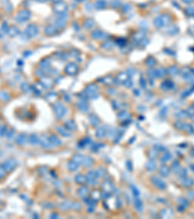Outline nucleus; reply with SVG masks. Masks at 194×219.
<instances>
[{
    "mask_svg": "<svg viewBox=\"0 0 194 219\" xmlns=\"http://www.w3.org/2000/svg\"><path fill=\"white\" fill-rule=\"evenodd\" d=\"M45 33L49 36H52L56 33V29L53 26H48L45 28Z\"/></svg>",
    "mask_w": 194,
    "mask_h": 219,
    "instance_id": "0eeeda50",
    "label": "nucleus"
},
{
    "mask_svg": "<svg viewBox=\"0 0 194 219\" xmlns=\"http://www.w3.org/2000/svg\"><path fill=\"white\" fill-rule=\"evenodd\" d=\"M160 173L163 175V176H167L169 174V168L167 166H163L160 167Z\"/></svg>",
    "mask_w": 194,
    "mask_h": 219,
    "instance_id": "4468645a",
    "label": "nucleus"
},
{
    "mask_svg": "<svg viewBox=\"0 0 194 219\" xmlns=\"http://www.w3.org/2000/svg\"><path fill=\"white\" fill-rule=\"evenodd\" d=\"M188 197L191 200H194V190H192V191H190V192L188 193Z\"/></svg>",
    "mask_w": 194,
    "mask_h": 219,
    "instance_id": "bb28decb",
    "label": "nucleus"
},
{
    "mask_svg": "<svg viewBox=\"0 0 194 219\" xmlns=\"http://www.w3.org/2000/svg\"><path fill=\"white\" fill-rule=\"evenodd\" d=\"M165 74V70L163 69H157L155 70V76H159V77H162L163 75Z\"/></svg>",
    "mask_w": 194,
    "mask_h": 219,
    "instance_id": "412c9836",
    "label": "nucleus"
},
{
    "mask_svg": "<svg viewBox=\"0 0 194 219\" xmlns=\"http://www.w3.org/2000/svg\"><path fill=\"white\" fill-rule=\"evenodd\" d=\"M56 97H57V95L54 94V93H51V94H48V95H47V98H48L50 101H53V100H55Z\"/></svg>",
    "mask_w": 194,
    "mask_h": 219,
    "instance_id": "2eb2a0df",
    "label": "nucleus"
},
{
    "mask_svg": "<svg viewBox=\"0 0 194 219\" xmlns=\"http://www.w3.org/2000/svg\"><path fill=\"white\" fill-rule=\"evenodd\" d=\"M102 36H104V34H103V32L100 31V30H96V31H93V32H92V37H93L94 39H100Z\"/></svg>",
    "mask_w": 194,
    "mask_h": 219,
    "instance_id": "ddd939ff",
    "label": "nucleus"
},
{
    "mask_svg": "<svg viewBox=\"0 0 194 219\" xmlns=\"http://www.w3.org/2000/svg\"><path fill=\"white\" fill-rule=\"evenodd\" d=\"M117 80H118L119 82H121V83H124V82H126V81L129 80V75H128L126 72H121V73H119V74L117 75Z\"/></svg>",
    "mask_w": 194,
    "mask_h": 219,
    "instance_id": "6e6552de",
    "label": "nucleus"
},
{
    "mask_svg": "<svg viewBox=\"0 0 194 219\" xmlns=\"http://www.w3.org/2000/svg\"><path fill=\"white\" fill-rule=\"evenodd\" d=\"M193 130H194V126H193Z\"/></svg>",
    "mask_w": 194,
    "mask_h": 219,
    "instance_id": "c85d7f7f",
    "label": "nucleus"
},
{
    "mask_svg": "<svg viewBox=\"0 0 194 219\" xmlns=\"http://www.w3.org/2000/svg\"><path fill=\"white\" fill-rule=\"evenodd\" d=\"M38 33V28L35 25H29L25 28V34L29 37H34Z\"/></svg>",
    "mask_w": 194,
    "mask_h": 219,
    "instance_id": "7ed1b4c3",
    "label": "nucleus"
},
{
    "mask_svg": "<svg viewBox=\"0 0 194 219\" xmlns=\"http://www.w3.org/2000/svg\"><path fill=\"white\" fill-rule=\"evenodd\" d=\"M56 24H57V26H59V27H63V26H65V21L59 19L58 21H56Z\"/></svg>",
    "mask_w": 194,
    "mask_h": 219,
    "instance_id": "b1692460",
    "label": "nucleus"
},
{
    "mask_svg": "<svg viewBox=\"0 0 194 219\" xmlns=\"http://www.w3.org/2000/svg\"><path fill=\"white\" fill-rule=\"evenodd\" d=\"M50 142H51V144H52V145H55V144H58V143H59L58 139H57L55 136H53V135L50 137Z\"/></svg>",
    "mask_w": 194,
    "mask_h": 219,
    "instance_id": "a211bd4d",
    "label": "nucleus"
},
{
    "mask_svg": "<svg viewBox=\"0 0 194 219\" xmlns=\"http://www.w3.org/2000/svg\"><path fill=\"white\" fill-rule=\"evenodd\" d=\"M153 179H154V183L156 184L158 187H160L161 189H164L165 187H166V185H165V183H164V181H162V180H160V179H158L157 177H152Z\"/></svg>",
    "mask_w": 194,
    "mask_h": 219,
    "instance_id": "1a4fd4ad",
    "label": "nucleus"
},
{
    "mask_svg": "<svg viewBox=\"0 0 194 219\" xmlns=\"http://www.w3.org/2000/svg\"><path fill=\"white\" fill-rule=\"evenodd\" d=\"M109 184H110V185H112V183H111L110 181H109ZM103 188L106 190L107 192H110V191H112V189H113L112 187H109V186H108V181L104 182V184H103Z\"/></svg>",
    "mask_w": 194,
    "mask_h": 219,
    "instance_id": "6ab92c4d",
    "label": "nucleus"
},
{
    "mask_svg": "<svg viewBox=\"0 0 194 219\" xmlns=\"http://www.w3.org/2000/svg\"><path fill=\"white\" fill-rule=\"evenodd\" d=\"M84 26H85V27H87L88 29H89V28H92V27L94 26V22H93L92 20H88V21H86V22H85Z\"/></svg>",
    "mask_w": 194,
    "mask_h": 219,
    "instance_id": "f8f14e48",
    "label": "nucleus"
},
{
    "mask_svg": "<svg viewBox=\"0 0 194 219\" xmlns=\"http://www.w3.org/2000/svg\"><path fill=\"white\" fill-rule=\"evenodd\" d=\"M68 167L70 168L71 170H76L77 168H78V164L77 163H70L69 165H68Z\"/></svg>",
    "mask_w": 194,
    "mask_h": 219,
    "instance_id": "aec40b11",
    "label": "nucleus"
},
{
    "mask_svg": "<svg viewBox=\"0 0 194 219\" xmlns=\"http://www.w3.org/2000/svg\"><path fill=\"white\" fill-rule=\"evenodd\" d=\"M105 6H106V3H105V2H101V1L96 2V7L98 9H103Z\"/></svg>",
    "mask_w": 194,
    "mask_h": 219,
    "instance_id": "5701e85b",
    "label": "nucleus"
},
{
    "mask_svg": "<svg viewBox=\"0 0 194 219\" xmlns=\"http://www.w3.org/2000/svg\"><path fill=\"white\" fill-rule=\"evenodd\" d=\"M65 112H66V109L61 103H57L54 106V113L57 116V118H61L62 116H64Z\"/></svg>",
    "mask_w": 194,
    "mask_h": 219,
    "instance_id": "20e7f679",
    "label": "nucleus"
},
{
    "mask_svg": "<svg viewBox=\"0 0 194 219\" xmlns=\"http://www.w3.org/2000/svg\"><path fill=\"white\" fill-rule=\"evenodd\" d=\"M79 194H80L81 197L85 198L87 195H88V188H86V187H82V188L79 190Z\"/></svg>",
    "mask_w": 194,
    "mask_h": 219,
    "instance_id": "9b49d317",
    "label": "nucleus"
},
{
    "mask_svg": "<svg viewBox=\"0 0 194 219\" xmlns=\"http://www.w3.org/2000/svg\"><path fill=\"white\" fill-rule=\"evenodd\" d=\"M18 33V29L17 27L14 26V27H12V28L10 29V35H11V36H16Z\"/></svg>",
    "mask_w": 194,
    "mask_h": 219,
    "instance_id": "f3484780",
    "label": "nucleus"
},
{
    "mask_svg": "<svg viewBox=\"0 0 194 219\" xmlns=\"http://www.w3.org/2000/svg\"><path fill=\"white\" fill-rule=\"evenodd\" d=\"M54 11L58 14H61V13H65L67 11V6L64 4V3H59V4H56L54 6Z\"/></svg>",
    "mask_w": 194,
    "mask_h": 219,
    "instance_id": "423d86ee",
    "label": "nucleus"
},
{
    "mask_svg": "<svg viewBox=\"0 0 194 219\" xmlns=\"http://www.w3.org/2000/svg\"><path fill=\"white\" fill-rule=\"evenodd\" d=\"M147 167H148L150 170H153V169L155 168V164H154L153 162H149V163L147 164Z\"/></svg>",
    "mask_w": 194,
    "mask_h": 219,
    "instance_id": "4be33fe9",
    "label": "nucleus"
},
{
    "mask_svg": "<svg viewBox=\"0 0 194 219\" xmlns=\"http://www.w3.org/2000/svg\"><path fill=\"white\" fill-rule=\"evenodd\" d=\"M194 183V181H193V179L192 178H187V179H185L183 182H182V184L184 185V186H185V187H190L191 185H193Z\"/></svg>",
    "mask_w": 194,
    "mask_h": 219,
    "instance_id": "9d476101",
    "label": "nucleus"
},
{
    "mask_svg": "<svg viewBox=\"0 0 194 219\" xmlns=\"http://www.w3.org/2000/svg\"><path fill=\"white\" fill-rule=\"evenodd\" d=\"M30 18V13L28 11H21L18 13V20L19 22H25Z\"/></svg>",
    "mask_w": 194,
    "mask_h": 219,
    "instance_id": "39448f33",
    "label": "nucleus"
},
{
    "mask_svg": "<svg viewBox=\"0 0 194 219\" xmlns=\"http://www.w3.org/2000/svg\"><path fill=\"white\" fill-rule=\"evenodd\" d=\"M113 82H114V80H113V78H111V77H107V78H105V80H104V83L107 84V85H111Z\"/></svg>",
    "mask_w": 194,
    "mask_h": 219,
    "instance_id": "393cba45",
    "label": "nucleus"
},
{
    "mask_svg": "<svg viewBox=\"0 0 194 219\" xmlns=\"http://www.w3.org/2000/svg\"><path fill=\"white\" fill-rule=\"evenodd\" d=\"M170 21H171V19H170L169 16H167V15H162V16H159V17L156 18V19L154 20L153 24H154V26H156V27H162V26L168 25V24L170 23Z\"/></svg>",
    "mask_w": 194,
    "mask_h": 219,
    "instance_id": "f257e3e1",
    "label": "nucleus"
},
{
    "mask_svg": "<svg viewBox=\"0 0 194 219\" xmlns=\"http://www.w3.org/2000/svg\"><path fill=\"white\" fill-rule=\"evenodd\" d=\"M78 66L76 63L74 62H70L68 63L66 66H65V72L68 74V75H75L77 72H78Z\"/></svg>",
    "mask_w": 194,
    "mask_h": 219,
    "instance_id": "f03ea898",
    "label": "nucleus"
},
{
    "mask_svg": "<svg viewBox=\"0 0 194 219\" xmlns=\"http://www.w3.org/2000/svg\"><path fill=\"white\" fill-rule=\"evenodd\" d=\"M89 121H90V123H91L93 126H97V125H98V123H99L98 119H97V117L93 116V115L89 117Z\"/></svg>",
    "mask_w": 194,
    "mask_h": 219,
    "instance_id": "dca6fc26",
    "label": "nucleus"
},
{
    "mask_svg": "<svg viewBox=\"0 0 194 219\" xmlns=\"http://www.w3.org/2000/svg\"><path fill=\"white\" fill-rule=\"evenodd\" d=\"M65 125H66V127L69 128V129H74V128H75V126H72V125H75L72 121H69V122L65 123Z\"/></svg>",
    "mask_w": 194,
    "mask_h": 219,
    "instance_id": "a878e982",
    "label": "nucleus"
},
{
    "mask_svg": "<svg viewBox=\"0 0 194 219\" xmlns=\"http://www.w3.org/2000/svg\"><path fill=\"white\" fill-rule=\"evenodd\" d=\"M102 131H103V129H100V130H99V132H102ZM104 134H105V133H102V134H100V133H96V135H98L99 137H102Z\"/></svg>",
    "mask_w": 194,
    "mask_h": 219,
    "instance_id": "cd10ccee",
    "label": "nucleus"
}]
</instances>
